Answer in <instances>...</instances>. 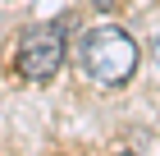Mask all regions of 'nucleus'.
<instances>
[{
  "instance_id": "f257e3e1",
  "label": "nucleus",
  "mask_w": 160,
  "mask_h": 156,
  "mask_svg": "<svg viewBox=\"0 0 160 156\" xmlns=\"http://www.w3.org/2000/svg\"><path fill=\"white\" fill-rule=\"evenodd\" d=\"M137 60H142V51L123 28H92L87 37H78V69L101 87H123L133 78Z\"/></svg>"
},
{
  "instance_id": "f03ea898",
  "label": "nucleus",
  "mask_w": 160,
  "mask_h": 156,
  "mask_svg": "<svg viewBox=\"0 0 160 156\" xmlns=\"http://www.w3.org/2000/svg\"><path fill=\"white\" fill-rule=\"evenodd\" d=\"M64 51H69V32L64 23H32L18 37V51H14V69L23 73L28 83H50L64 64Z\"/></svg>"
},
{
  "instance_id": "7ed1b4c3",
  "label": "nucleus",
  "mask_w": 160,
  "mask_h": 156,
  "mask_svg": "<svg viewBox=\"0 0 160 156\" xmlns=\"http://www.w3.org/2000/svg\"><path fill=\"white\" fill-rule=\"evenodd\" d=\"M151 60H156V64H160V32H156V37H151Z\"/></svg>"
},
{
  "instance_id": "20e7f679",
  "label": "nucleus",
  "mask_w": 160,
  "mask_h": 156,
  "mask_svg": "<svg viewBox=\"0 0 160 156\" xmlns=\"http://www.w3.org/2000/svg\"><path fill=\"white\" fill-rule=\"evenodd\" d=\"M114 156H133V152H114Z\"/></svg>"
}]
</instances>
